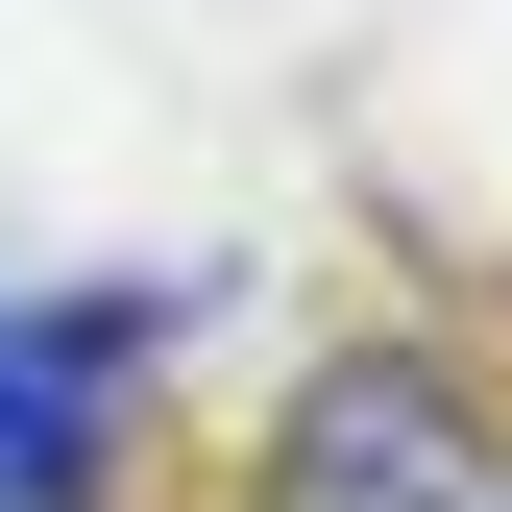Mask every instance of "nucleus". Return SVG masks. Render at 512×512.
<instances>
[{
  "label": "nucleus",
  "mask_w": 512,
  "mask_h": 512,
  "mask_svg": "<svg viewBox=\"0 0 512 512\" xmlns=\"http://www.w3.org/2000/svg\"><path fill=\"white\" fill-rule=\"evenodd\" d=\"M220 512H512V415H488V366L439 342V317H366V342H317L293 391L244 415Z\"/></svg>",
  "instance_id": "1"
},
{
  "label": "nucleus",
  "mask_w": 512,
  "mask_h": 512,
  "mask_svg": "<svg viewBox=\"0 0 512 512\" xmlns=\"http://www.w3.org/2000/svg\"><path fill=\"white\" fill-rule=\"evenodd\" d=\"M220 317V269H98V293H0V512H122L171 342Z\"/></svg>",
  "instance_id": "2"
}]
</instances>
